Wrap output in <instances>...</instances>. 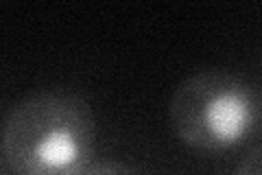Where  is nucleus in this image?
I'll return each mask as SVG.
<instances>
[{"label": "nucleus", "mask_w": 262, "mask_h": 175, "mask_svg": "<svg viewBox=\"0 0 262 175\" xmlns=\"http://www.w3.org/2000/svg\"><path fill=\"white\" fill-rule=\"evenodd\" d=\"M96 121L68 90H39L15 103L3 125V175H79L94 162Z\"/></svg>", "instance_id": "obj_1"}, {"label": "nucleus", "mask_w": 262, "mask_h": 175, "mask_svg": "<svg viewBox=\"0 0 262 175\" xmlns=\"http://www.w3.org/2000/svg\"><path fill=\"white\" fill-rule=\"evenodd\" d=\"M175 136L186 147L225 153L243 147L260 121L253 88L238 74L212 68L186 77L168 103Z\"/></svg>", "instance_id": "obj_2"}, {"label": "nucleus", "mask_w": 262, "mask_h": 175, "mask_svg": "<svg viewBox=\"0 0 262 175\" xmlns=\"http://www.w3.org/2000/svg\"><path fill=\"white\" fill-rule=\"evenodd\" d=\"M79 175H140V173L118 160H94Z\"/></svg>", "instance_id": "obj_3"}, {"label": "nucleus", "mask_w": 262, "mask_h": 175, "mask_svg": "<svg viewBox=\"0 0 262 175\" xmlns=\"http://www.w3.org/2000/svg\"><path fill=\"white\" fill-rule=\"evenodd\" d=\"M234 175H262V143L245 151L234 169Z\"/></svg>", "instance_id": "obj_4"}]
</instances>
